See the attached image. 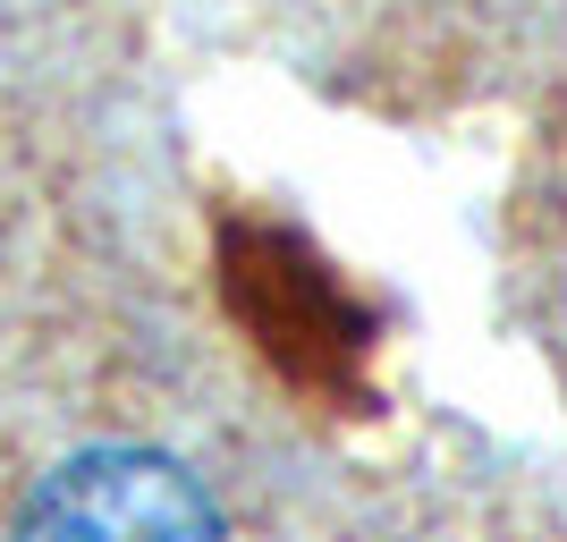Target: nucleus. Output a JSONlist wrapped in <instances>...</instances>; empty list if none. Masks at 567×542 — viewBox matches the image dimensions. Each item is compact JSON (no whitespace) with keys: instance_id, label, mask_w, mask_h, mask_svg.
Returning a JSON list of instances; mask_svg holds the SVG:
<instances>
[{"instance_id":"1","label":"nucleus","mask_w":567,"mask_h":542,"mask_svg":"<svg viewBox=\"0 0 567 542\" xmlns=\"http://www.w3.org/2000/svg\"><path fill=\"white\" fill-rule=\"evenodd\" d=\"M18 542H220V518L153 449H85L34 483Z\"/></svg>"}]
</instances>
